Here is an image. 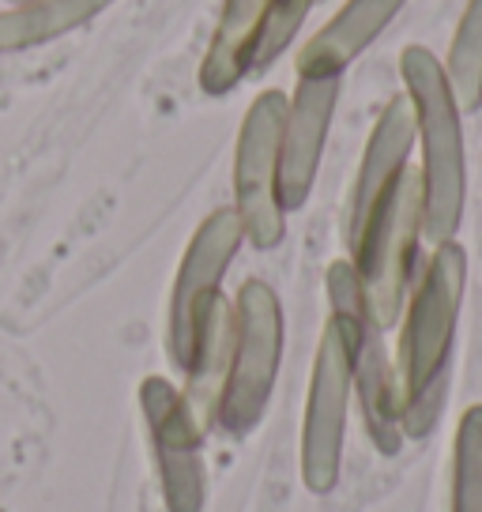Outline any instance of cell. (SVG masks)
<instances>
[{
    "label": "cell",
    "mask_w": 482,
    "mask_h": 512,
    "mask_svg": "<svg viewBox=\"0 0 482 512\" xmlns=\"http://www.w3.org/2000/svg\"><path fill=\"white\" fill-rule=\"evenodd\" d=\"M467 290V253L452 238L434 245V256L418 275L407 298L403 332L396 343V377H400V426L403 437H426L437 426L449 388V358L460 324Z\"/></svg>",
    "instance_id": "1"
},
{
    "label": "cell",
    "mask_w": 482,
    "mask_h": 512,
    "mask_svg": "<svg viewBox=\"0 0 482 512\" xmlns=\"http://www.w3.org/2000/svg\"><path fill=\"white\" fill-rule=\"evenodd\" d=\"M403 95L415 113V140L422 147V238L434 245L452 241L464 223L467 204V151L464 110L452 95L445 64L434 49L407 46L400 57Z\"/></svg>",
    "instance_id": "2"
},
{
    "label": "cell",
    "mask_w": 482,
    "mask_h": 512,
    "mask_svg": "<svg viewBox=\"0 0 482 512\" xmlns=\"http://www.w3.org/2000/svg\"><path fill=\"white\" fill-rule=\"evenodd\" d=\"M418 238H422V177L407 166L362 223V230L347 241L366 305L385 332L400 320L407 302V287L415 279Z\"/></svg>",
    "instance_id": "3"
},
{
    "label": "cell",
    "mask_w": 482,
    "mask_h": 512,
    "mask_svg": "<svg viewBox=\"0 0 482 512\" xmlns=\"http://www.w3.org/2000/svg\"><path fill=\"white\" fill-rule=\"evenodd\" d=\"M328 302H332V320L339 324L343 343H347L351 381L362 400L370 437L385 456H392L403 445L400 377H396V358L385 347V328L373 320L351 260H336L328 268Z\"/></svg>",
    "instance_id": "4"
},
{
    "label": "cell",
    "mask_w": 482,
    "mask_h": 512,
    "mask_svg": "<svg viewBox=\"0 0 482 512\" xmlns=\"http://www.w3.org/2000/svg\"><path fill=\"white\" fill-rule=\"evenodd\" d=\"M283 358V305L264 279H249L234 298V354L215 426L230 437L245 433L264 418L272 400L275 373Z\"/></svg>",
    "instance_id": "5"
},
{
    "label": "cell",
    "mask_w": 482,
    "mask_h": 512,
    "mask_svg": "<svg viewBox=\"0 0 482 512\" xmlns=\"http://www.w3.org/2000/svg\"><path fill=\"white\" fill-rule=\"evenodd\" d=\"M287 106V91H260L241 117L234 147V215L245 241L257 249H275L287 234V211L279 204V147Z\"/></svg>",
    "instance_id": "6"
},
{
    "label": "cell",
    "mask_w": 482,
    "mask_h": 512,
    "mask_svg": "<svg viewBox=\"0 0 482 512\" xmlns=\"http://www.w3.org/2000/svg\"><path fill=\"white\" fill-rule=\"evenodd\" d=\"M241 241L245 234H241L234 208H219L196 226L193 241L177 264L170 309H166V354L177 373H185L193 362L196 343L211 317V305L223 294V275L230 272Z\"/></svg>",
    "instance_id": "7"
},
{
    "label": "cell",
    "mask_w": 482,
    "mask_h": 512,
    "mask_svg": "<svg viewBox=\"0 0 482 512\" xmlns=\"http://www.w3.org/2000/svg\"><path fill=\"white\" fill-rule=\"evenodd\" d=\"M351 358L339 324L328 317L309 373L306 418H302V482L309 494H328L343 467V433L351 407Z\"/></svg>",
    "instance_id": "8"
},
{
    "label": "cell",
    "mask_w": 482,
    "mask_h": 512,
    "mask_svg": "<svg viewBox=\"0 0 482 512\" xmlns=\"http://www.w3.org/2000/svg\"><path fill=\"white\" fill-rule=\"evenodd\" d=\"M147 437L155 448L159 482L170 512L204 509V426L196 422L185 392L166 377H147L140 384Z\"/></svg>",
    "instance_id": "9"
},
{
    "label": "cell",
    "mask_w": 482,
    "mask_h": 512,
    "mask_svg": "<svg viewBox=\"0 0 482 512\" xmlns=\"http://www.w3.org/2000/svg\"><path fill=\"white\" fill-rule=\"evenodd\" d=\"M339 87H343V80L298 76V87L290 95L283 147H279V204L287 215L306 208L309 192L317 185L328 128H332V117H336L339 106Z\"/></svg>",
    "instance_id": "10"
},
{
    "label": "cell",
    "mask_w": 482,
    "mask_h": 512,
    "mask_svg": "<svg viewBox=\"0 0 482 512\" xmlns=\"http://www.w3.org/2000/svg\"><path fill=\"white\" fill-rule=\"evenodd\" d=\"M411 147H415V113L407 95H392L373 125L358 177H354L351 200H347V219H343V238L351 241L362 223L373 215V208L385 200V192L400 181V174L411 166Z\"/></svg>",
    "instance_id": "11"
},
{
    "label": "cell",
    "mask_w": 482,
    "mask_h": 512,
    "mask_svg": "<svg viewBox=\"0 0 482 512\" xmlns=\"http://www.w3.org/2000/svg\"><path fill=\"white\" fill-rule=\"evenodd\" d=\"M407 0H347L321 31L298 49L294 68L309 80H343L366 49L392 27V19L403 12Z\"/></svg>",
    "instance_id": "12"
},
{
    "label": "cell",
    "mask_w": 482,
    "mask_h": 512,
    "mask_svg": "<svg viewBox=\"0 0 482 512\" xmlns=\"http://www.w3.org/2000/svg\"><path fill=\"white\" fill-rule=\"evenodd\" d=\"M268 19H272V0H223L208 53L200 61L204 95H230L249 72H257V53Z\"/></svg>",
    "instance_id": "13"
},
{
    "label": "cell",
    "mask_w": 482,
    "mask_h": 512,
    "mask_svg": "<svg viewBox=\"0 0 482 512\" xmlns=\"http://www.w3.org/2000/svg\"><path fill=\"white\" fill-rule=\"evenodd\" d=\"M113 0H16L0 8V53L46 46L102 16Z\"/></svg>",
    "instance_id": "14"
},
{
    "label": "cell",
    "mask_w": 482,
    "mask_h": 512,
    "mask_svg": "<svg viewBox=\"0 0 482 512\" xmlns=\"http://www.w3.org/2000/svg\"><path fill=\"white\" fill-rule=\"evenodd\" d=\"M441 64H445V76H449L460 110L482 106V0H467L460 23L452 31L449 57Z\"/></svg>",
    "instance_id": "15"
},
{
    "label": "cell",
    "mask_w": 482,
    "mask_h": 512,
    "mask_svg": "<svg viewBox=\"0 0 482 512\" xmlns=\"http://www.w3.org/2000/svg\"><path fill=\"white\" fill-rule=\"evenodd\" d=\"M452 512H482V403L467 407L452 448Z\"/></svg>",
    "instance_id": "16"
},
{
    "label": "cell",
    "mask_w": 482,
    "mask_h": 512,
    "mask_svg": "<svg viewBox=\"0 0 482 512\" xmlns=\"http://www.w3.org/2000/svg\"><path fill=\"white\" fill-rule=\"evenodd\" d=\"M309 8H313V0H272V19H268V31L260 42L257 72H264L279 53H287V46L298 38L302 23H306Z\"/></svg>",
    "instance_id": "17"
},
{
    "label": "cell",
    "mask_w": 482,
    "mask_h": 512,
    "mask_svg": "<svg viewBox=\"0 0 482 512\" xmlns=\"http://www.w3.org/2000/svg\"><path fill=\"white\" fill-rule=\"evenodd\" d=\"M8 4H16V0H8Z\"/></svg>",
    "instance_id": "18"
}]
</instances>
